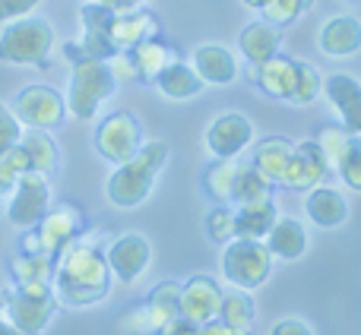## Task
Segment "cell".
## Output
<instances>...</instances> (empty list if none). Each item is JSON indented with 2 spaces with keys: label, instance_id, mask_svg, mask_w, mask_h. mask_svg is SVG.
I'll return each instance as SVG.
<instances>
[{
  "label": "cell",
  "instance_id": "cell-1",
  "mask_svg": "<svg viewBox=\"0 0 361 335\" xmlns=\"http://www.w3.org/2000/svg\"><path fill=\"white\" fill-rule=\"evenodd\" d=\"M111 288V269L102 256L99 241H80L61 250L54 256V275H51V291L57 304L67 307H89L99 304Z\"/></svg>",
  "mask_w": 361,
  "mask_h": 335
},
{
  "label": "cell",
  "instance_id": "cell-2",
  "mask_svg": "<svg viewBox=\"0 0 361 335\" xmlns=\"http://www.w3.org/2000/svg\"><path fill=\"white\" fill-rule=\"evenodd\" d=\"M169 162V143H143L137 156L118 165V171L108 177V199L121 209H133L152 193L159 171Z\"/></svg>",
  "mask_w": 361,
  "mask_h": 335
},
{
  "label": "cell",
  "instance_id": "cell-3",
  "mask_svg": "<svg viewBox=\"0 0 361 335\" xmlns=\"http://www.w3.org/2000/svg\"><path fill=\"white\" fill-rule=\"evenodd\" d=\"M82 231H86V212H82V206L73 203V199H61V203H51V209L44 212V218L35 228L23 231L19 253H42L54 260Z\"/></svg>",
  "mask_w": 361,
  "mask_h": 335
},
{
  "label": "cell",
  "instance_id": "cell-4",
  "mask_svg": "<svg viewBox=\"0 0 361 335\" xmlns=\"http://www.w3.org/2000/svg\"><path fill=\"white\" fill-rule=\"evenodd\" d=\"M118 92L108 61L99 57H76L73 70H70V89H67V114H73L76 120L95 118V111L102 108V101H108Z\"/></svg>",
  "mask_w": 361,
  "mask_h": 335
},
{
  "label": "cell",
  "instance_id": "cell-5",
  "mask_svg": "<svg viewBox=\"0 0 361 335\" xmlns=\"http://www.w3.org/2000/svg\"><path fill=\"white\" fill-rule=\"evenodd\" d=\"M54 48V29L42 16H23L16 23H6L0 32V61L16 67H38L48 61Z\"/></svg>",
  "mask_w": 361,
  "mask_h": 335
},
{
  "label": "cell",
  "instance_id": "cell-6",
  "mask_svg": "<svg viewBox=\"0 0 361 335\" xmlns=\"http://www.w3.org/2000/svg\"><path fill=\"white\" fill-rule=\"evenodd\" d=\"M178 307H180V285L178 282H159L143 304L127 307L124 317L118 320V329L124 335H156L178 317Z\"/></svg>",
  "mask_w": 361,
  "mask_h": 335
},
{
  "label": "cell",
  "instance_id": "cell-7",
  "mask_svg": "<svg viewBox=\"0 0 361 335\" xmlns=\"http://www.w3.org/2000/svg\"><path fill=\"white\" fill-rule=\"evenodd\" d=\"M273 272V253H269L267 241H235L225 244V256H222V275L231 282L235 288H257L269 279Z\"/></svg>",
  "mask_w": 361,
  "mask_h": 335
},
{
  "label": "cell",
  "instance_id": "cell-8",
  "mask_svg": "<svg viewBox=\"0 0 361 335\" xmlns=\"http://www.w3.org/2000/svg\"><path fill=\"white\" fill-rule=\"evenodd\" d=\"M57 301L51 285L44 282H32V285H19L13 294L4 298V317L10 320L16 329L38 335L44 326L51 323V313H54Z\"/></svg>",
  "mask_w": 361,
  "mask_h": 335
},
{
  "label": "cell",
  "instance_id": "cell-9",
  "mask_svg": "<svg viewBox=\"0 0 361 335\" xmlns=\"http://www.w3.org/2000/svg\"><path fill=\"white\" fill-rule=\"evenodd\" d=\"M51 209V184L44 174L25 171L13 187V196L6 203V222L19 231L35 228L44 218V212Z\"/></svg>",
  "mask_w": 361,
  "mask_h": 335
},
{
  "label": "cell",
  "instance_id": "cell-10",
  "mask_svg": "<svg viewBox=\"0 0 361 335\" xmlns=\"http://www.w3.org/2000/svg\"><path fill=\"white\" fill-rule=\"evenodd\" d=\"M13 114L23 127L29 130H54L67 118V101L57 95L51 86H29L16 95L13 101Z\"/></svg>",
  "mask_w": 361,
  "mask_h": 335
},
{
  "label": "cell",
  "instance_id": "cell-11",
  "mask_svg": "<svg viewBox=\"0 0 361 335\" xmlns=\"http://www.w3.org/2000/svg\"><path fill=\"white\" fill-rule=\"evenodd\" d=\"M143 146V130H140V120L130 111H114L95 130V149L102 158L121 165L130 156H137V149Z\"/></svg>",
  "mask_w": 361,
  "mask_h": 335
},
{
  "label": "cell",
  "instance_id": "cell-12",
  "mask_svg": "<svg viewBox=\"0 0 361 335\" xmlns=\"http://www.w3.org/2000/svg\"><path fill=\"white\" fill-rule=\"evenodd\" d=\"M222 294L225 291L212 279H206V275H193L190 282L180 285L178 317H184L187 323H193V326L212 323V320H219V313H222Z\"/></svg>",
  "mask_w": 361,
  "mask_h": 335
},
{
  "label": "cell",
  "instance_id": "cell-13",
  "mask_svg": "<svg viewBox=\"0 0 361 335\" xmlns=\"http://www.w3.org/2000/svg\"><path fill=\"white\" fill-rule=\"evenodd\" d=\"M250 143H254V124L238 111L216 118L206 130V149L212 152V158H235Z\"/></svg>",
  "mask_w": 361,
  "mask_h": 335
},
{
  "label": "cell",
  "instance_id": "cell-14",
  "mask_svg": "<svg viewBox=\"0 0 361 335\" xmlns=\"http://www.w3.org/2000/svg\"><path fill=\"white\" fill-rule=\"evenodd\" d=\"M326 174H330V165H326L320 146L314 139H305V143L292 146L282 187H288V190H314V187H320L326 180Z\"/></svg>",
  "mask_w": 361,
  "mask_h": 335
},
{
  "label": "cell",
  "instance_id": "cell-15",
  "mask_svg": "<svg viewBox=\"0 0 361 335\" xmlns=\"http://www.w3.org/2000/svg\"><path fill=\"white\" fill-rule=\"evenodd\" d=\"M149 256H152V250H149V241H146L143 234H124L108 247L105 260H108V269H111L114 279L130 285V282H137L140 275L146 272Z\"/></svg>",
  "mask_w": 361,
  "mask_h": 335
},
{
  "label": "cell",
  "instance_id": "cell-16",
  "mask_svg": "<svg viewBox=\"0 0 361 335\" xmlns=\"http://www.w3.org/2000/svg\"><path fill=\"white\" fill-rule=\"evenodd\" d=\"M156 35H162V25L149 10L114 13L111 25H108V42H111L114 51H133L137 44L149 42Z\"/></svg>",
  "mask_w": 361,
  "mask_h": 335
},
{
  "label": "cell",
  "instance_id": "cell-17",
  "mask_svg": "<svg viewBox=\"0 0 361 335\" xmlns=\"http://www.w3.org/2000/svg\"><path fill=\"white\" fill-rule=\"evenodd\" d=\"M324 95L343 118L345 130L352 137H361V82L345 73H333L330 80H324Z\"/></svg>",
  "mask_w": 361,
  "mask_h": 335
},
{
  "label": "cell",
  "instance_id": "cell-18",
  "mask_svg": "<svg viewBox=\"0 0 361 335\" xmlns=\"http://www.w3.org/2000/svg\"><path fill=\"white\" fill-rule=\"evenodd\" d=\"M193 70L203 80V86H228L238 80V61L222 44H200L193 51Z\"/></svg>",
  "mask_w": 361,
  "mask_h": 335
},
{
  "label": "cell",
  "instance_id": "cell-19",
  "mask_svg": "<svg viewBox=\"0 0 361 335\" xmlns=\"http://www.w3.org/2000/svg\"><path fill=\"white\" fill-rule=\"evenodd\" d=\"M250 80L257 82L263 95L269 99H279V101H292V89H295V61L292 57H269L263 61L260 67L250 63Z\"/></svg>",
  "mask_w": 361,
  "mask_h": 335
},
{
  "label": "cell",
  "instance_id": "cell-20",
  "mask_svg": "<svg viewBox=\"0 0 361 335\" xmlns=\"http://www.w3.org/2000/svg\"><path fill=\"white\" fill-rule=\"evenodd\" d=\"M130 54H133V63H137L140 80H146V82H156L159 76L171 67V63L180 61V51L171 42H165L162 35H156V38H149V42L137 44Z\"/></svg>",
  "mask_w": 361,
  "mask_h": 335
},
{
  "label": "cell",
  "instance_id": "cell-21",
  "mask_svg": "<svg viewBox=\"0 0 361 335\" xmlns=\"http://www.w3.org/2000/svg\"><path fill=\"white\" fill-rule=\"evenodd\" d=\"M305 209H307V218H311L314 225H320V228H339V225L349 218V203H345V196L324 184L307 190Z\"/></svg>",
  "mask_w": 361,
  "mask_h": 335
},
{
  "label": "cell",
  "instance_id": "cell-22",
  "mask_svg": "<svg viewBox=\"0 0 361 335\" xmlns=\"http://www.w3.org/2000/svg\"><path fill=\"white\" fill-rule=\"evenodd\" d=\"M279 25L267 23V19H257V23L244 25L241 35H238V44H241V54L247 57V63H254V67H260L263 61H269V57L279 54Z\"/></svg>",
  "mask_w": 361,
  "mask_h": 335
},
{
  "label": "cell",
  "instance_id": "cell-23",
  "mask_svg": "<svg viewBox=\"0 0 361 335\" xmlns=\"http://www.w3.org/2000/svg\"><path fill=\"white\" fill-rule=\"evenodd\" d=\"M361 48V23L355 16H333L320 29V51L330 57H349Z\"/></svg>",
  "mask_w": 361,
  "mask_h": 335
},
{
  "label": "cell",
  "instance_id": "cell-24",
  "mask_svg": "<svg viewBox=\"0 0 361 335\" xmlns=\"http://www.w3.org/2000/svg\"><path fill=\"white\" fill-rule=\"evenodd\" d=\"M279 212H276L273 199H260V203H247L235 209V237L244 241H263L269 234V228L276 225Z\"/></svg>",
  "mask_w": 361,
  "mask_h": 335
},
{
  "label": "cell",
  "instance_id": "cell-25",
  "mask_svg": "<svg viewBox=\"0 0 361 335\" xmlns=\"http://www.w3.org/2000/svg\"><path fill=\"white\" fill-rule=\"evenodd\" d=\"M288 156H292V143L282 137H269V139H263V143L254 146L250 165H254L273 187H282V177H286V168H288Z\"/></svg>",
  "mask_w": 361,
  "mask_h": 335
},
{
  "label": "cell",
  "instance_id": "cell-26",
  "mask_svg": "<svg viewBox=\"0 0 361 335\" xmlns=\"http://www.w3.org/2000/svg\"><path fill=\"white\" fill-rule=\"evenodd\" d=\"M267 247L279 260H298L307 250V231L298 218H276V225L267 234Z\"/></svg>",
  "mask_w": 361,
  "mask_h": 335
},
{
  "label": "cell",
  "instance_id": "cell-27",
  "mask_svg": "<svg viewBox=\"0 0 361 335\" xmlns=\"http://www.w3.org/2000/svg\"><path fill=\"white\" fill-rule=\"evenodd\" d=\"M152 86H159V92H162L165 99H175V101L193 99V95L203 92V80H200L197 70H193L190 63H184V61L171 63V67L165 70V73L159 76Z\"/></svg>",
  "mask_w": 361,
  "mask_h": 335
},
{
  "label": "cell",
  "instance_id": "cell-28",
  "mask_svg": "<svg viewBox=\"0 0 361 335\" xmlns=\"http://www.w3.org/2000/svg\"><path fill=\"white\" fill-rule=\"evenodd\" d=\"M225 326L235 335H254V301L244 288L222 294V313H219Z\"/></svg>",
  "mask_w": 361,
  "mask_h": 335
},
{
  "label": "cell",
  "instance_id": "cell-29",
  "mask_svg": "<svg viewBox=\"0 0 361 335\" xmlns=\"http://www.w3.org/2000/svg\"><path fill=\"white\" fill-rule=\"evenodd\" d=\"M260 199H273V184L254 165H238L235 187H231V203L247 206V203H260Z\"/></svg>",
  "mask_w": 361,
  "mask_h": 335
},
{
  "label": "cell",
  "instance_id": "cell-30",
  "mask_svg": "<svg viewBox=\"0 0 361 335\" xmlns=\"http://www.w3.org/2000/svg\"><path fill=\"white\" fill-rule=\"evenodd\" d=\"M238 162L231 158H216L203 174V190L212 199V206H228L231 203V187H235Z\"/></svg>",
  "mask_w": 361,
  "mask_h": 335
},
{
  "label": "cell",
  "instance_id": "cell-31",
  "mask_svg": "<svg viewBox=\"0 0 361 335\" xmlns=\"http://www.w3.org/2000/svg\"><path fill=\"white\" fill-rule=\"evenodd\" d=\"M19 146H23L25 156H29L32 171L44 174V177H48V174H54V168H57V146L51 143L48 130H29V133H23Z\"/></svg>",
  "mask_w": 361,
  "mask_h": 335
},
{
  "label": "cell",
  "instance_id": "cell-32",
  "mask_svg": "<svg viewBox=\"0 0 361 335\" xmlns=\"http://www.w3.org/2000/svg\"><path fill=\"white\" fill-rule=\"evenodd\" d=\"M10 275L16 285H32V282H44L51 285V275H54V260L42 253H19L10 263Z\"/></svg>",
  "mask_w": 361,
  "mask_h": 335
},
{
  "label": "cell",
  "instance_id": "cell-33",
  "mask_svg": "<svg viewBox=\"0 0 361 335\" xmlns=\"http://www.w3.org/2000/svg\"><path fill=\"white\" fill-rule=\"evenodd\" d=\"M352 139H355V137H352V133L345 130L343 124H326V127H320V130H317L314 143L320 146V152H324L330 171H333V168H339V162H343V156H345V149L352 146Z\"/></svg>",
  "mask_w": 361,
  "mask_h": 335
},
{
  "label": "cell",
  "instance_id": "cell-34",
  "mask_svg": "<svg viewBox=\"0 0 361 335\" xmlns=\"http://www.w3.org/2000/svg\"><path fill=\"white\" fill-rule=\"evenodd\" d=\"M320 92H324V76L317 73V67L295 61V89H292V101H295V105H311V101L317 99Z\"/></svg>",
  "mask_w": 361,
  "mask_h": 335
},
{
  "label": "cell",
  "instance_id": "cell-35",
  "mask_svg": "<svg viewBox=\"0 0 361 335\" xmlns=\"http://www.w3.org/2000/svg\"><path fill=\"white\" fill-rule=\"evenodd\" d=\"M311 4H314V0H263L260 13H263V19H267V23L288 25V23H295V19H298Z\"/></svg>",
  "mask_w": 361,
  "mask_h": 335
},
{
  "label": "cell",
  "instance_id": "cell-36",
  "mask_svg": "<svg viewBox=\"0 0 361 335\" xmlns=\"http://www.w3.org/2000/svg\"><path fill=\"white\" fill-rule=\"evenodd\" d=\"M25 171H32V165L23 146H13V149L0 152V184H4V190H13Z\"/></svg>",
  "mask_w": 361,
  "mask_h": 335
},
{
  "label": "cell",
  "instance_id": "cell-37",
  "mask_svg": "<svg viewBox=\"0 0 361 335\" xmlns=\"http://www.w3.org/2000/svg\"><path fill=\"white\" fill-rule=\"evenodd\" d=\"M206 234H209L212 244L235 241V209H228V206H212L209 218H206Z\"/></svg>",
  "mask_w": 361,
  "mask_h": 335
},
{
  "label": "cell",
  "instance_id": "cell-38",
  "mask_svg": "<svg viewBox=\"0 0 361 335\" xmlns=\"http://www.w3.org/2000/svg\"><path fill=\"white\" fill-rule=\"evenodd\" d=\"M339 177L345 180V187H352V190H361V137L352 139V146L345 149L343 162H339Z\"/></svg>",
  "mask_w": 361,
  "mask_h": 335
},
{
  "label": "cell",
  "instance_id": "cell-39",
  "mask_svg": "<svg viewBox=\"0 0 361 335\" xmlns=\"http://www.w3.org/2000/svg\"><path fill=\"white\" fill-rule=\"evenodd\" d=\"M19 139H23V124L16 120L13 108H6L4 101H0V152L19 146Z\"/></svg>",
  "mask_w": 361,
  "mask_h": 335
},
{
  "label": "cell",
  "instance_id": "cell-40",
  "mask_svg": "<svg viewBox=\"0 0 361 335\" xmlns=\"http://www.w3.org/2000/svg\"><path fill=\"white\" fill-rule=\"evenodd\" d=\"M108 70H111V76H114V82H118V86H127V82L140 80L137 63H133L130 51H114V54L108 57Z\"/></svg>",
  "mask_w": 361,
  "mask_h": 335
},
{
  "label": "cell",
  "instance_id": "cell-41",
  "mask_svg": "<svg viewBox=\"0 0 361 335\" xmlns=\"http://www.w3.org/2000/svg\"><path fill=\"white\" fill-rule=\"evenodd\" d=\"M42 0H0V25L4 23H16V19L29 16Z\"/></svg>",
  "mask_w": 361,
  "mask_h": 335
},
{
  "label": "cell",
  "instance_id": "cell-42",
  "mask_svg": "<svg viewBox=\"0 0 361 335\" xmlns=\"http://www.w3.org/2000/svg\"><path fill=\"white\" fill-rule=\"evenodd\" d=\"M269 335H314V332H311V326L301 323V320H279Z\"/></svg>",
  "mask_w": 361,
  "mask_h": 335
},
{
  "label": "cell",
  "instance_id": "cell-43",
  "mask_svg": "<svg viewBox=\"0 0 361 335\" xmlns=\"http://www.w3.org/2000/svg\"><path fill=\"white\" fill-rule=\"evenodd\" d=\"M156 335H197V326L187 323L184 317H175L169 326H165V329H159Z\"/></svg>",
  "mask_w": 361,
  "mask_h": 335
},
{
  "label": "cell",
  "instance_id": "cell-44",
  "mask_svg": "<svg viewBox=\"0 0 361 335\" xmlns=\"http://www.w3.org/2000/svg\"><path fill=\"white\" fill-rule=\"evenodd\" d=\"M95 4L108 6L111 13H130V10H140V4H143V0H95Z\"/></svg>",
  "mask_w": 361,
  "mask_h": 335
},
{
  "label": "cell",
  "instance_id": "cell-45",
  "mask_svg": "<svg viewBox=\"0 0 361 335\" xmlns=\"http://www.w3.org/2000/svg\"><path fill=\"white\" fill-rule=\"evenodd\" d=\"M197 335H235V332H231L222 320H212V323H206V326H197Z\"/></svg>",
  "mask_w": 361,
  "mask_h": 335
},
{
  "label": "cell",
  "instance_id": "cell-46",
  "mask_svg": "<svg viewBox=\"0 0 361 335\" xmlns=\"http://www.w3.org/2000/svg\"><path fill=\"white\" fill-rule=\"evenodd\" d=\"M0 335H32V332H23V329H16V326H13L10 320H4V317H0Z\"/></svg>",
  "mask_w": 361,
  "mask_h": 335
},
{
  "label": "cell",
  "instance_id": "cell-47",
  "mask_svg": "<svg viewBox=\"0 0 361 335\" xmlns=\"http://www.w3.org/2000/svg\"><path fill=\"white\" fill-rule=\"evenodd\" d=\"M241 4H247V6H254V10H260L263 0H241Z\"/></svg>",
  "mask_w": 361,
  "mask_h": 335
},
{
  "label": "cell",
  "instance_id": "cell-48",
  "mask_svg": "<svg viewBox=\"0 0 361 335\" xmlns=\"http://www.w3.org/2000/svg\"><path fill=\"white\" fill-rule=\"evenodd\" d=\"M0 317H4V294H0Z\"/></svg>",
  "mask_w": 361,
  "mask_h": 335
},
{
  "label": "cell",
  "instance_id": "cell-49",
  "mask_svg": "<svg viewBox=\"0 0 361 335\" xmlns=\"http://www.w3.org/2000/svg\"><path fill=\"white\" fill-rule=\"evenodd\" d=\"M4 193H6V190H4V184H0V196H4Z\"/></svg>",
  "mask_w": 361,
  "mask_h": 335
},
{
  "label": "cell",
  "instance_id": "cell-50",
  "mask_svg": "<svg viewBox=\"0 0 361 335\" xmlns=\"http://www.w3.org/2000/svg\"><path fill=\"white\" fill-rule=\"evenodd\" d=\"M349 4H361V0H349Z\"/></svg>",
  "mask_w": 361,
  "mask_h": 335
}]
</instances>
